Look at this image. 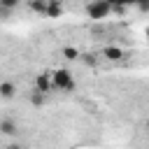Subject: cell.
Returning a JSON list of instances; mask_svg holds the SVG:
<instances>
[{
    "label": "cell",
    "mask_w": 149,
    "mask_h": 149,
    "mask_svg": "<svg viewBox=\"0 0 149 149\" xmlns=\"http://www.w3.org/2000/svg\"><path fill=\"white\" fill-rule=\"evenodd\" d=\"M77 88L74 74L68 68H56L51 70V91H61V93H70Z\"/></svg>",
    "instance_id": "1"
},
{
    "label": "cell",
    "mask_w": 149,
    "mask_h": 149,
    "mask_svg": "<svg viewBox=\"0 0 149 149\" xmlns=\"http://www.w3.org/2000/svg\"><path fill=\"white\" fill-rule=\"evenodd\" d=\"M86 14H88V19H93V21L107 19V16L112 14V5H109L107 0H93V2L86 5Z\"/></svg>",
    "instance_id": "2"
},
{
    "label": "cell",
    "mask_w": 149,
    "mask_h": 149,
    "mask_svg": "<svg viewBox=\"0 0 149 149\" xmlns=\"http://www.w3.org/2000/svg\"><path fill=\"white\" fill-rule=\"evenodd\" d=\"M35 91H40V93H49L51 91V70L40 72L35 77Z\"/></svg>",
    "instance_id": "3"
},
{
    "label": "cell",
    "mask_w": 149,
    "mask_h": 149,
    "mask_svg": "<svg viewBox=\"0 0 149 149\" xmlns=\"http://www.w3.org/2000/svg\"><path fill=\"white\" fill-rule=\"evenodd\" d=\"M63 12H65V7H63V2L61 0H49L47 2V19H61L63 16Z\"/></svg>",
    "instance_id": "4"
},
{
    "label": "cell",
    "mask_w": 149,
    "mask_h": 149,
    "mask_svg": "<svg viewBox=\"0 0 149 149\" xmlns=\"http://www.w3.org/2000/svg\"><path fill=\"white\" fill-rule=\"evenodd\" d=\"M0 133L2 135H16L19 133V126L14 119H0Z\"/></svg>",
    "instance_id": "5"
},
{
    "label": "cell",
    "mask_w": 149,
    "mask_h": 149,
    "mask_svg": "<svg viewBox=\"0 0 149 149\" xmlns=\"http://www.w3.org/2000/svg\"><path fill=\"white\" fill-rule=\"evenodd\" d=\"M102 56H105L107 61H121L126 54H123V49H121V47H105Z\"/></svg>",
    "instance_id": "6"
},
{
    "label": "cell",
    "mask_w": 149,
    "mask_h": 149,
    "mask_svg": "<svg viewBox=\"0 0 149 149\" xmlns=\"http://www.w3.org/2000/svg\"><path fill=\"white\" fill-rule=\"evenodd\" d=\"M14 95H16V86H14V81H0V98L9 100V98H14Z\"/></svg>",
    "instance_id": "7"
},
{
    "label": "cell",
    "mask_w": 149,
    "mask_h": 149,
    "mask_svg": "<svg viewBox=\"0 0 149 149\" xmlns=\"http://www.w3.org/2000/svg\"><path fill=\"white\" fill-rule=\"evenodd\" d=\"M47 2H49V0H28L30 9L37 12V14H47Z\"/></svg>",
    "instance_id": "8"
},
{
    "label": "cell",
    "mask_w": 149,
    "mask_h": 149,
    "mask_svg": "<svg viewBox=\"0 0 149 149\" xmlns=\"http://www.w3.org/2000/svg\"><path fill=\"white\" fill-rule=\"evenodd\" d=\"M19 7V0H0V14H9Z\"/></svg>",
    "instance_id": "9"
},
{
    "label": "cell",
    "mask_w": 149,
    "mask_h": 149,
    "mask_svg": "<svg viewBox=\"0 0 149 149\" xmlns=\"http://www.w3.org/2000/svg\"><path fill=\"white\" fill-rule=\"evenodd\" d=\"M61 54H63L68 61H77V58H79V49H77V47H63Z\"/></svg>",
    "instance_id": "10"
},
{
    "label": "cell",
    "mask_w": 149,
    "mask_h": 149,
    "mask_svg": "<svg viewBox=\"0 0 149 149\" xmlns=\"http://www.w3.org/2000/svg\"><path fill=\"white\" fill-rule=\"evenodd\" d=\"M44 95H47V93L33 91V95H30V102H33V105H44Z\"/></svg>",
    "instance_id": "11"
},
{
    "label": "cell",
    "mask_w": 149,
    "mask_h": 149,
    "mask_svg": "<svg viewBox=\"0 0 149 149\" xmlns=\"http://www.w3.org/2000/svg\"><path fill=\"white\" fill-rule=\"evenodd\" d=\"M137 9H140V12H147V9H149V0H140V2H137Z\"/></svg>",
    "instance_id": "12"
},
{
    "label": "cell",
    "mask_w": 149,
    "mask_h": 149,
    "mask_svg": "<svg viewBox=\"0 0 149 149\" xmlns=\"http://www.w3.org/2000/svg\"><path fill=\"white\" fill-rule=\"evenodd\" d=\"M7 149H23V147H21V144H9Z\"/></svg>",
    "instance_id": "13"
},
{
    "label": "cell",
    "mask_w": 149,
    "mask_h": 149,
    "mask_svg": "<svg viewBox=\"0 0 149 149\" xmlns=\"http://www.w3.org/2000/svg\"><path fill=\"white\" fill-rule=\"evenodd\" d=\"M147 42H149V26H147Z\"/></svg>",
    "instance_id": "14"
},
{
    "label": "cell",
    "mask_w": 149,
    "mask_h": 149,
    "mask_svg": "<svg viewBox=\"0 0 149 149\" xmlns=\"http://www.w3.org/2000/svg\"><path fill=\"white\" fill-rule=\"evenodd\" d=\"M147 133H149V121H147Z\"/></svg>",
    "instance_id": "15"
}]
</instances>
